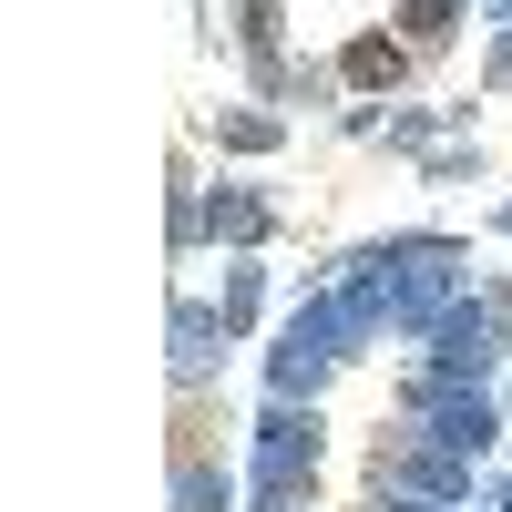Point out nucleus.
<instances>
[{
  "instance_id": "obj_1",
  "label": "nucleus",
  "mask_w": 512,
  "mask_h": 512,
  "mask_svg": "<svg viewBox=\"0 0 512 512\" xmlns=\"http://www.w3.org/2000/svg\"><path fill=\"white\" fill-rule=\"evenodd\" d=\"M410 21H420V31H441V21H451V0H410Z\"/></svg>"
}]
</instances>
